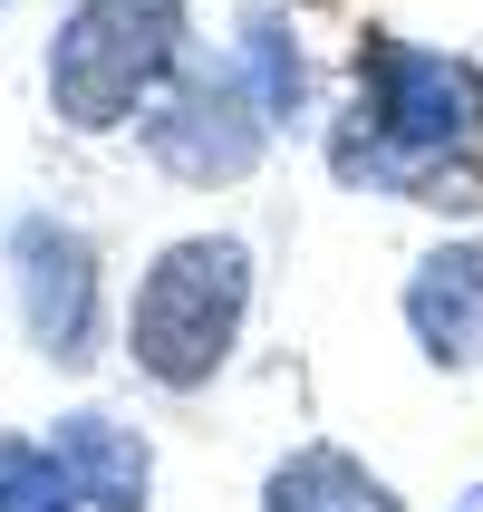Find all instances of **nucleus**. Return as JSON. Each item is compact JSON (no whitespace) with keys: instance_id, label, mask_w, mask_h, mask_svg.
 Instances as JSON below:
<instances>
[{"instance_id":"9","label":"nucleus","mask_w":483,"mask_h":512,"mask_svg":"<svg viewBox=\"0 0 483 512\" xmlns=\"http://www.w3.org/2000/svg\"><path fill=\"white\" fill-rule=\"evenodd\" d=\"M232 78L252 87V107L271 116V126H300V116H310V58H300V29H290L281 10H242Z\"/></svg>"},{"instance_id":"3","label":"nucleus","mask_w":483,"mask_h":512,"mask_svg":"<svg viewBox=\"0 0 483 512\" xmlns=\"http://www.w3.org/2000/svg\"><path fill=\"white\" fill-rule=\"evenodd\" d=\"M184 58V0H78L49 39V107L87 136L136 126L174 87Z\"/></svg>"},{"instance_id":"6","label":"nucleus","mask_w":483,"mask_h":512,"mask_svg":"<svg viewBox=\"0 0 483 512\" xmlns=\"http://www.w3.org/2000/svg\"><path fill=\"white\" fill-rule=\"evenodd\" d=\"M406 329L435 368H483V242H435L406 271Z\"/></svg>"},{"instance_id":"2","label":"nucleus","mask_w":483,"mask_h":512,"mask_svg":"<svg viewBox=\"0 0 483 512\" xmlns=\"http://www.w3.org/2000/svg\"><path fill=\"white\" fill-rule=\"evenodd\" d=\"M242 319H252V252L232 242V232H194V242H174L155 252V271L136 281V310H126V358H136L155 387L174 397H194L213 387L242 339Z\"/></svg>"},{"instance_id":"1","label":"nucleus","mask_w":483,"mask_h":512,"mask_svg":"<svg viewBox=\"0 0 483 512\" xmlns=\"http://www.w3.org/2000/svg\"><path fill=\"white\" fill-rule=\"evenodd\" d=\"M464 155H483V78L445 49L368 29L358 39V116L329 136L339 184H368L397 203H464Z\"/></svg>"},{"instance_id":"11","label":"nucleus","mask_w":483,"mask_h":512,"mask_svg":"<svg viewBox=\"0 0 483 512\" xmlns=\"http://www.w3.org/2000/svg\"><path fill=\"white\" fill-rule=\"evenodd\" d=\"M455 512H483V484H474V493H464V503H455Z\"/></svg>"},{"instance_id":"12","label":"nucleus","mask_w":483,"mask_h":512,"mask_svg":"<svg viewBox=\"0 0 483 512\" xmlns=\"http://www.w3.org/2000/svg\"><path fill=\"white\" fill-rule=\"evenodd\" d=\"M0 10H10V0H0Z\"/></svg>"},{"instance_id":"8","label":"nucleus","mask_w":483,"mask_h":512,"mask_svg":"<svg viewBox=\"0 0 483 512\" xmlns=\"http://www.w3.org/2000/svg\"><path fill=\"white\" fill-rule=\"evenodd\" d=\"M261 512H406V503H397V484L368 474L348 445H300V455L271 464Z\"/></svg>"},{"instance_id":"7","label":"nucleus","mask_w":483,"mask_h":512,"mask_svg":"<svg viewBox=\"0 0 483 512\" xmlns=\"http://www.w3.org/2000/svg\"><path fill=\"white\" fill-rule=\"evenodd\" d=\"M49 445L68 455L87 512H145V493H155V455H145L136 426H116V416L78 406V416H58V426H49Z\"/></svg>"},{"instance_id":"4","label":"nucleus","mask_w":483,"mask_h":512,"mask_svg":"<svg viewBox=\"0 0 483 512\" xmlns=\"http://www.w3.org/2000/svg\"><path fill=\"white\" fill-rule=\"evenodd\" d=\"M261 145H271V116L252 107V87L232 68H194L145 107V155L174 184H242L261 165Z\"/></svg>"},{"instance_id":"10","label":"nucleus","mask_w":483,"mask_h":512,"mask_svg":"<svg viewBox=\"0 0 483 512\" xmlns=\"http://www.w3.org/2000/svg\"><path fill=\"white\" fill-rule=\"evenodd\" d=\"M0 512H87L78 474L58 455L49 435L29 445V435H0Z\"/></svg>"},{"instance_id":"5","label":"nucleus","mask_w":483,"mask_h":512,"mask_svg":"<svg viewBox=\"0 0 483 512\" xmlns=\"http://www.w3.org/2000/svg\"><path fill=\"white\" fill-rule=\"evenodd\" d=\"M10 281H20V319L49 368H87L97 358V310H107V281H97V242L58 213H29L10 223Z\"/></svg>"}]
</instances>
